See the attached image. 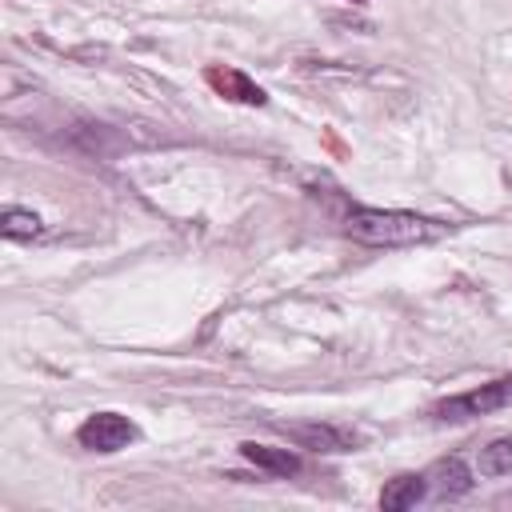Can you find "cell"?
<instances>
[{
    "instance_id": "cell-9",
    "label": "cell",
    "mask_w": 512,
    "mask_h": 512,
    "mask_svg": "<svg viewBox=\"0 0 512 512\" xmlns=\"http://www.w3.org/2000/svg\"><path fill=\"white\" fill-rule=\"evenodd\" d=\"M476 472L484 480H500V476H512V432L504 436H492L480 452H476Z\"/></svg>"
},
{
    "instance_id": "cell-7",
    "label": "cell",
    "mask_w": 512,
    "mask_h": 512,
    "mask_svg": "<svg viewBox=\"0 0 512 512\" xmlns=\"http://www.w3.org/2000/svg\"><path fill=\"white\" fill-rule=\"evenodd\" d=\"M424 496H428V476L424 472H404V476H396V480L384 484L380 508L384 512H404V508H416Z\"/></svg>"
},
{
    "instance_id": "cell-1",
    "label": "cell",
    "mask_w": 512,
    "mask_h": 512,
    "mask_svg": "<svg viewBox=\"0 0 512 512\" xmlns=\"http://www.w3.org/2000/svg\"><path fill=\"white\" fill-rule=\"evenodd\" d=\"M344 232L360 244L408 248V244H424V240L444 236V224L416 216V212H400V208H352L344 220Z\"/></svg>"
},
{
    "instance_id": "cell-2",
    "label": "cell",
    "mask_w": 512,
    "mask_h": 512,
    "mask_svg": "<svg viewBox=\"0 0 512 512\" xmlns=\"http://www.w3.org/2000/svg\"><path fill=\"white\" fill-rule=\"evenodd\" d=\"M512 404V376H500V380H488L480 388H468V392H456L440 404H432V420L440 424H460V420H476V416H492L500 408Z\"/></svg>"
},
{
    "instance_id": "cell-8",
    "label": "cell",
    "mask_w": 512,
    "mask_h": 512,
    "mask_svg": "<svg viewBox=\"0 0 512 512\" xmlns=\"http://www.w3.org/2000/svg\"><path fill=\"white\" fill-rule=\"evenodd\" d=\"M240 456L272 476H296L300 472V456L288 452V448H268V444H256V440H244L240 444Z\"/></svg>"
},
{
    "instance_id": "cell-10",
    "label": "cell",
    "mask_w": 512,
    "mask_h": 512,
    "mask_svg": "<svg viewBox=\"0 0 512 512\" xmlns=\"http://www.w3.org/2000/svg\"><path fill=\"white\" fill-rule=\"evenodd\" d=\"M0 232H4L8 240H32V236L44 232V224H40V216L28 212V208H4V216H0Z\"/></svg>"
},
{
    "instance_id": "cell-5",
    "label": "cell",
    "mask_w": 512,
    "mask_h": 512,
    "mask_svg": "<svg viewBox=\"0 0 512 512\" xmlns=\"http://www.w3.org/2000/svg\"><path fill=\"white\" fill-rule=\"evenodd\" d=\"M424 476H428V492H432L436 500H456V496H464V492L472 488V472L464 468V460H460V456L436 460Z\"/></svg>"
},
{
    "instance_id": "cell-6",
    "label": "cell",
    "mask_w": 512,
    "mask_h": 512,
    "mask_svg": "<svg viewBox=\"0 0 512 512\" xmlns=\"http://www.w3.org/2000/svg\"><path fill=\"white\" fill-rule=\"evenodd\" d=\"M300 448H316V452H348L352 444H356V436L352 432H344V428H332V424H292V428H284Z\"/></svg>"
},
{
    "instance_id": "cell-3",
    "label": "cell",
    "mask_w": 512,
    "mask_h": 512,
    "mask_svg": "<svg viewBox=\"0 0 512 512\" xmlns=\"http://www.w3.org/2000/svg\"><path fill=\"white\" fill-rule=\"evenodd\" d=\"M76 440H80V448L108 456V452H120L136 440V424L120 412H96L76 428Z\"/></svg>"
},
{
    "instance_id": "cell-4",
    "label": "cell",
    "mask_w": 512,
    "mask_h": 512,
    "mask_svg": "<svg viewBox=\"0 0 512 512\" xmlns=\"http://www.w3.org/2000/svg\"><path fill=\"white\" fill-rule=\"evenodd\" d=\"M204 80H208L224 100H236V104H248V108L268 104V92H264L256 80H248L240 68H232V64H212V68H204Z\"/></svg>"
}]
</instances>
